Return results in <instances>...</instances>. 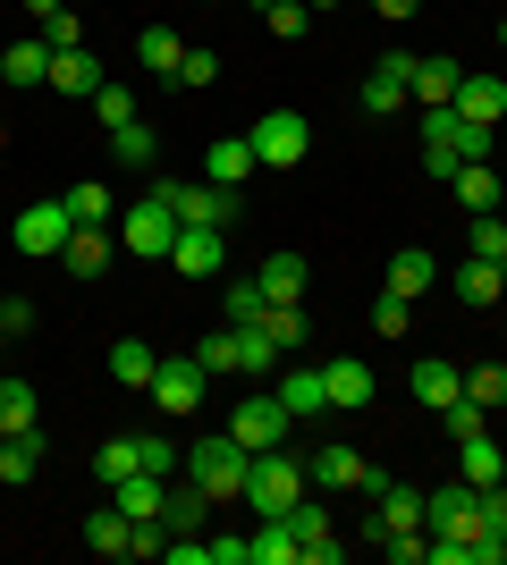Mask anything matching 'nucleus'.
I'll return each instance as SVG.
<instances>
[{"instance_id": "31", "label": "nucleus", "mask_w": 507, "mask_h": 565, "mask_svg": "<svg viewBox=\"0 0 507 565\" xmlns=\"http://www.w3.org/2000/svg\"><path fill=\"white\" fill-rule=\"evenodd\" d=\"M448 186H457V212H499V194H507L499 178H490V161H465Z\"/></svg>"}, {"instance_id": "51", "label": "nucleus", "mask_w": 507, "mask_h": 565, "mask_svg": "<svg viewBox=\"0 0 507 565\" xmlns=\"http://www.w3.org/2000/svg\"><path fill=\"white\" fill-rule=\"evenodd\" d=\"M440 423H448V439H474V430H483V405L457 397V405H440Z\"/></svg>"}, {"instance_id": "7", "label": "nucleus", "mask_w": 507, "mask_h": 565, "mask_svg": "<svg viewBox=\"0 0 507 565\" xmlns=\"http://www.w3.org/2000/svg\"><path fill=\"white\" fill-rule=\"evenodd\" d=\"M169 236H178V212H169L161 194H145V203H127V220H119V245H127V254H145V262H169Z\"/></svg>"}, {"instance_id": "59", "label": "nucleus", "mask_w": 507, "mask_h": 565, "mask_svg": "<svg viewBox=\"0 0 507 565\" xmlns=\"http://www.w3.org/2000/svg\"><path fill=\"white\" fill-rule=\"evenodd\" d=\"M60 9H76V0H60Z\"/></svg>"}, {"instance_id": "16", "label": "nucleus", "mask_w": 507, "mask_h": 565, "mask_svg": "<svg viewBox=\"0 0 507 565\" xmlns=\"http://www.w3.org/2000/svg\"><path fill=\"white\" fill-rule=\"evenodd\" d=\"M288 523H296V548H305V565H338V557H347V541L330 532V515H321L314 498H296Z\"/></svg>"}, {"instance_id": "12", "label": "nucleus", "mask_w": 507, "mask_h": 565, "mask_svg": "<svg viewBox=\"0 0 507 565\" xmlns=\"http://www.w3.org/2000/svg\"><path fill=\"white\" fill-rule=\"evenodd\" d=\"M457 118H474V127H499L507 118V76H483V68H465L457 76V102H448Z\"/></svg>"}, {"instance_id": "19", "label": "nucleus", "mask_w": 507, "mask_h": 565, "mask_svg": "<svg viewBox=\"0 0 507 565\" xmlns=\"http://www.w3.org/2000/svg\"><path fill=\"white\" fill-rule=\"evenodd\" d=\"M305 481H321V490H363V456L347 448V439H330V448L305 456Z\"/></svg>"}, {"instance_id": "25", "label": "nucleus", "mask_w": 507, "mask_h": 565, "mask_svg": "<svg viewBox=\"0 0 507 565\" xmlns=\"http://www.w3.org/2000/svg\"><path fill=\"white\" fill-rule=\"evenodd\" d=\"M60 203H68V220H76V228H110V220H119V194L102 186V178H85V186H68V194H60Z\"/></svg>"}, {"instance_id": "30", "label": "nucleus", "mask_w": 507, "mask_h": 565, "mask_svg": "<svg viewBox=\"0 0 507 565\" xmlns=\"http://www.w3.org/2000/svg\"><path fill=\"white\" fill-rule=\"evenodd\" d=\"M432 279H440V262L423 254V245H406V254H389V296H406V305H414V296H423Z\"/></svg>"}, {"instance_id": "17", "label": "nucleus", "mask_w": 507, "mask_h": 565, "mask_svg": "<svg viewBox=\"0 0 507 565\" xmlns=\"http://www.w3.org/2000/svg\"><path fill=\"white\" fill-rule=\"evenodd\" d=\"M279 405H288V423H305V414H330V380H321V363H296V372H279Z\"/></svg>"}, {"instance_id": "11", "label": "nucleus", "mask_w": 507, "mask_h": 565, "mask_svg": "<svg viewBox=\"0 0 507 565\" xmlns=\"http://www.w3.org/2000/svg\"><path fill=\"white\" fill-rule=\"evenodd\" d=\"M220 262H229V228H194V220H178V236H169V270L212 279Z\"/></svg>"}, {"instance_id": "47", "label": "nucleus", "mask_w": 507, "mask_h": 565, "mask_svg": "<svg viewBox=\"0 0 507 565\" xmlns=\"http://www.w3.org/2000/svg\"><path fill=\"white\" fill-rule=\"evenodd\" d=\"M94 118H102V127H127V118H136V94L102 76V94H94Z\"/></svg>"}, {"instance_id": "9", "label": "nucleus", "mask_w": 507, "mask_h": 565, "mask_svg": "<svg viewBox=\"0 0 507 565\" xmlns=\"http://www.w3.org/2000/svg\"><path fill=\"white\" fill-rule=\"evenodd\" d=\"M9 236H18V254H34V262H60V245L76 236V220H68V203H25Z\"/></svg>"}, {"instance_id": "54", "label": "nucleus", "mask_w": 507, "mask_h": 565, "mask_svg": "<svg viewBox=\"0 0 507 565\" xmlns=\"http://www.w3.org/2000/svg\"><path fill=\"white\" fill-rule=\"evenodd\" d=\"M372 9H381V18H389V25H406V18H414V9H423V0H372Z\"/></svg>"}, {"instance_id": "56", "label": "nucleus", "mask_w": 507, "mask_h": 565, "mask_svg": "<svg viewBox=\"0 0 507 565\" xmlns=\"http://www.w3.org/2000/svg\"><path fill=\"white\" fill-rule=\"evenodd\" d=\"M305 9H338V0H305Z\"/></svg>"}, {"instance_id": "52", "label": "nucleus", "mask_w": 507, "mask_h": 565, "mask_svg": "<svg viewBox=\"0 0 507 565\" xmlns=\"http://www.w3.org/2000/svg\"><path fill=\"white\" fill-rule=\"evenodd\" d=\"M34 330V305H25V296H0V338H25Z\"/></svg>"}, {"instance_id": "41", "label": "nucleus", "mask_w": 507, "mask_h": 565, "mask_svg": "<svg viewBox=\"0 0 507 565\" xmlns=\"http://www.w3.org/2000/svg\"><path fill=\"white\" fill-rule=\"evenodd\" d=\"M372 548H381L389 565H432V532H423V523H414V532H381Z\"/></svg>"}, {"instance_id": "23", "label": "nucleus", "mask_w": 507, "mask_h": 565, "mask_svg": "<svg viewBox=\"0 0 507 565\" xmlns=\"http://www.w3.org/2000/svg\"><path fill=\"white\" fill-rule=\"evenodd\" d=\"M43 456H51V439H43V430H18V439L0 448V481H9V490H25V481L43 472Z\"/></svg>"}, {"instance_id": "6", "label": "nucleus", "mask_w": 507, "mask_h": 565, "mask_svg": "<svg viewBox=\"0 0 507 565\" xmlns=\"http://www.w3.org/2000/svg\"><path fill=\"white\" fill-rule=\"evenodd\" d=\"M203 388H212V372L194 363V354H161V372H152V414H194L203 405Z\"/></svg>"}, {"instance_id": "4", "label": "nucleus", "mask_w": 507, "mask_h": 565, "mask_svg": "<svg viewBox=\"0 0 507 565\" xmlns=\"http://www.w3.org/2000/svg\"><path fill=\"white\" fill-rule=\"evenodd\" d=\"M229 439H237L245 456L279 448V439H288V405H279V388L263 397V380H254V397H245V405H229Z\"/></svg>"}, {"instance_id": "29", "label": "nucleus", "mask_w": 507, "mask_h": 565, "mask_svg": "<svg viewBox=\"0 0 507 565\" xmlns=\"http://www.w3.org/2000/svg\"><path fill=\"white\" fill-rule=\"evenodd\" d=\"M414 397H423V405H457L465 372H457V363H440V354H423V363H414Z\"/></svg>"}, {"instance_id": "37", "label": "nucleus", "mask_w": 507, "mask_h": 565, "mask_svg": "<svg viewBox=\"0 0 507 565\" xmlns=\"http://www.w3.org/2000/svg\"><path fill=\"white\" fill-rule=\"evenodd\" d=\"M127 532H136V523H127L119 507H102V515L85 523V548H94V557H127Z\"/></svg>"}, {"instance_id": "18", "label": "nucleus", "mask_w": 507, "mask_h": 565, "mask_svg": "<svg viewBox=\"0 0 507 565\" xmlns=\"http://www.w3.org/2000/svg\"><path fill=\"white\" fill-rule=\"evenodd\" d=\"M499 296H507V270H499V262H483V254H465L457 262V305L465 312H490Z\"/></svg>"}, {"instance_id": "35", "label": "nucleus", "mask_w": 507, "mask_h": 565, "mask_svg": "<svg viewBox=\"0 0 507 565\" xmlns=\"http://www.w3.org/2000/svg\"><path fill=\"white\" fill-rule=\"evenodd\" d=\"M220 305H229V330H254V321L271 312V296H263V279H229V296H220Z\"/></svg>"}, {"instance_id": "1", "label": "nucleus", "mask_w": 507, "mask_h": 565, "mask_svg": "<svg viewBox=\"0 0 507 565\" xmlns=\"http://www.w3.org/2000/svg\"><path fill=\"white\" fill-rule=\"evenodd\" d=\"M490 143H499V127H474L457 110H423V169L432 178H457L465 161H490Z\"/></svg>"}, {"instance_id": "53", "label": "nucleus", "mask_w": 507, "mask_h": 565, "mask_svg": "<svg viewBox=\"0 0 507 565\" xmlns=\"http://www.w3.org/2000/svg\"><path fill=\"white\" fill-rule=\"evenodd\" d=\"M483 532H499V541H507V490H499V481L483 490Z\"/></svg>"}, {"instance_id": "15", "label": "nucleus", "mask_w": 507, "mask_h": 565, "mask_svg": "<svg viewBox=\"0 0 507 565\" xmlns=\"http://www.w3.org/2000/svg\"><path fill=\"white\" fill-rule=\"evenodd\" d=\"M254 169H263V161H254V136H212V143H203V178H212V186L237 194Z\"/></svg>"}, {"instance_id": "43", "label": "nucleus", "mask_w": 507, "mask_h": 565, "mask_svg": "<svg viewBox=\"0 0 507 565\" xmlns=\"http://www.w3.org/2000/svg\"><path fill=\"white\" fill-rule=\"evenodd\" d=\"M465 397L483 405V414H490V405H507V363H483V372H465Z\"/></svg>"}, {"instance_id": "33", "label": "nucleus", "mask_w": 507, "mask_h": 565, "mask_svg": "<svg viewBox=\"0 0 507 565\" xmlns=\"http://www.w3.org/2000/svg\"><path fill=\"white\" fill-rule=\"evenodd\" d=\"M499 448H490V430H474V439H457V481H474V490H490L499 481Z\"/></svg>"}, {"instance_id": "58", "label": "nucleus", "mask_w": 507, "mask_h": 565, "mask_svg": "<svg viewBox=\"0 0 507 565\" xmlns=\"http://www.w3.org/2000/svg\"><path fill=\"white\" fill-rule=\"evenodd\" d=\"M0 448H9V430H0Z\"/></svg>"}, {"instance_id": "40", "label": "nucleus", "mask_w": 507, "mask_h": 565, "mask_svg": "<svg viewBox=\"0 0 507 565\" xmlns=\"http://www.w3.org/2000/svg\"><path fill=\"white\" fill-rule=\"evenodd\" d=\"M254 330H263L279 354H288V347H305V305H271L263 321H254Z\"/></svg>"}, {"instance_id": "49", "label": "nucleus", "mask_w": 507, "mask_h": 565, "mask_svg": "<svg viewBox=\"0 0 507 565\" xmlns=\"http://www.w3.org/2000/svg\"><path fill=\"white\" fill-rule=\"evenodd\" d=\"M43 43H51V51H76V43H85V25H76V9H51V18H43Z\"/></svg>"}, {"instance_id": "57", "label": "nucleus", "mask_w": 507, "mask_h": 565, "mask_svg": "<svg viewBox=\"0 0 507 565\" xmlns=\"http://www.w3.org/2000/svg\"><path fill=\"white\" fill-rule=\"evenodd\" d=\"M499 220H507V194H499Z\"/></svg>"}, {"instance_id": "61", "label": "nucleus", "mask_w": 507, "mask_h": 565, "mask_svg": "<svg viewBox=\"0 0 507 565\" xmlns=\"http://www.w3.org/2000/svg\"><path fill=\"white\" fill-rule=\"evenodd\" d=\"M499 347H507V330H499Z\"/></svg>"}, {"instance_id": "8", "label": "nucleus", "mask_w": 507, "mask_h": 565, "mask_svg": "<svg viewBox=\"0 0 507 565\" xmlns=\"http://www.w3.org/2000/svg\"><path fill=\"white\" fill-rule=\"evenodd\" d=\"M152 194H161L178 220H194V228H229V220H237V194L212 186V178H203V186H178V178H161Z\"/></svg>"}, {"instance_id": "44", "label": "nucleus", "mask_w": 507, "mask_h": 565, "mask_svg": "<svg viewBox=\"0 0 507 565\" xmlns=\"http://www.w3.org/2000/svg\"><path fill=\"white\" fill-rule=\"evenodd\" d=\"M263 25L279 34V43H296V34L314 25V9H305V0H271V9H263Z\"/></svg>"}, {"instance_id": "13", "label": "nucleus", "mask_w": 507, "mask_h": 565, "mask_svg": "<svg viewBox=\"0 0 507 565\" xmlns=\"http://www.w3.org/2000/svg\"><path fill=\"white\" fill-rule=\"evenodd\" d=\"M363 110H372V118H398V110H406V102H414V85H406V51H389V60H381V68H372V76H363Z\"/></svg>"}, {"instance_id": "42", "label": "nucleus", "mask_w": 507, "mask_h": 565, "mask_svg": "<svg viewBox=\"0 0 507 565\" xmlns=\"http://www.w3.org/2000/svg\"><path fill=\"white\" fill-rule=\"evenodd\" d=\"M187 354H194V363H203L212 380H220V372H237V330H220V338H194Z\"/></svg>"}, {"instance_id": "21", "label": "nucleus", "mask_w": 507, "mask_h": 565, "mask_svg": "<svg viewBox=\"0 0 507 565\" xmlns=\"http://www.w3.org/2000/svg\"><path fill=\"white\" fill-rule=\"evenodd\" d=\"M457 60H406V85H414V102H423V110H448V102H457Z\"/></svg>"}, {"instance_id": "2", "label": "nucleus", "mask_w": 507, "mask_h": 565, "mask_svg": "<svg viewBox=\"0 0 507 565\" xmlns=\"http://www.w3.org/2000/svg\"><path fill=\"white\" fill-rule=\"evenodd\" d=\"M305 490H314V481H305V456H288V439L263 448V456H254V472H245V507H254V515H288Z\"/></svg>"}, {"instance_id": "39", "label": "nucleus", "mask_w": 507, "mask_h": 565, "mask_svg": "<svg viewBox=\"0 0 507 565\" xmlns=\"http://www.w3.org/2000/svg\"><path fill=\"white\" fill-rule=\"evenodd\" d=\"M0 430H9V439H18V430H43V423H34V388H25V380H0Z\"/></svg>"}, {"instance_id": "27", "label": "nucleus", "mask_w": 507, "mask_h": 565, "mask_svg": "<svg viewBox=\"0 0 507 565\" xmlns=\"http://www.w3.org/2000/svg\"><path fill=\"white\" fill-rule=\"evenodd\" d=\"M127 472H145V439H136V430H119V439H102V448H94V481L119 490Z\"/></svg>"}, {"instance_id": "60", "label": "nucleus", "mask_w": 507, "mask_h": 565, "mask_svg": "<svg viewBox=\"0 0 507 565\" xmlns=\"http://www.w3.org/2000/svg\"><path fill=\"white\" fill-rule=\"evenodd\" d=\"M499 43H507V25H499Z\"/></svg>"}, {"instance_id": "3", "label": "nucleus", "mask_w": 507, "mask_h": 565, "mask_svg": "<svg viewBox=\"0 0 507 565\" xmlns=\"http://www.w3.org/2000/svg\"><path fill=\"white\" fill-rule=\"evenodd\" d=\"M178 472H187V481H203L212 498H245V472H254V456H245L229 430H212V439H194V448L178 456Z\"/></svg>"}, {"instance_id": "28", "label": "nucleus", "mask_w": 507, "mask_h": 565, "mask_svg": "<svg viewBox=\"0 0 507 565\" xmlns=\"http://www.w3.org/2000/svg\"><path fill=\"white\" fill-rule=\"evenodd\" d=\"M254 279H263V296H271V305H305V254H271L263 270H254Z\"/></svg>"}, {"instance_id": "14", "label": "nucleus", "mask_w": 507, "mask_h": 565, "mask_svg": "<svg viewBox=\"0 0 507 565\" xmlns=\"http://www.w3.org/2000/svg\"><path fill=\"white\" fill-rule=\"evenodd\" d=\"M321 380H330V414H356V405H372V388H381L363 354H330V363H321Z\"/></svg>"}, {"instance_id": "10", "label": "nucleus", "mask_w": 507, "mask_h": 565, "mask_svg": "<svg viewBox=\"0 0 507 565\" xmlns=\"http://www.w3.org/2000/svg\"><path fill=\"white\" fill-rule=\"evenodd\" d=\"M423 532H457V541H474V532H483V490H474V481L432 490V498H423Z\"/></svg>"}, {"instance_id": "26", "label": "nucleus", "mask_w": 507, "mask_h": 565, "mask_svg": "<svg viewBox=\"0 0 507 565\" xmlns=\"http://www.w3.org/2000/svg\"><path fill=\"white\" fill-rule=\"evenodd\" d=\"M60 262H68V279H102L110 270V228H76L60 245Z\"/></svg>"}, {"instance_id": "22", "label": "nucleus", "mask_w": 507, "mask_h": 565, "mask_svg": "<svg viewBox=\"0 0 507 565\" xmlns=\"http://www.w3.org/2000/svg\"><path fill=\"white\" fill-rule=\"evenodd\" d=\"M254 565H305V548H296V523L288 515H254Z\"/></svg>"}, {"instance_id": "36", "label": "nucleus", "mask_w": 507, "mask_h": 565, "mask_svg": "<svg viewBox=\"0 0 507 565\" xmlns=\"http://www.w3.org/2000/svg\"><path fill=\"white\" fill-rule=\"evenodd\" d=\"M110 152H119V169H152V152H161V143H152L145 118H127V127H110Z\"/></svg>"}, {"instance_id": "32", "label": "nucleus", "mask_w": 507, "mask_h": 565, "mask_svg": "<svg viewBox=\"0 0 507 565\" xmlns=\"http://www.w3.org/2000/svg\"><path fill=\"white\" fill-rule=\"evenodd\" d=\"M152 372H161V354H152L145 338H119V347H110V380H119V388H152Z\"/></svg>"}, {"instance_id": "55", "label": "nucleus", "mask_w": 507, "mask_h": 565, "mask_svg": "<svg viewBox=\"0 0 507 565\" xmlns=\"http://www.w3.org/2000/svg\"><path fill=\"white\" fill-rule=\"evenodd\" d=\"M25 9H34V18H51V9H60V0H25Z\"/></svg>"}, {"instance_id": "24", "label": "nucleus", "mask_w": 507, "mask_h": 565, "mask_svg": "<svg viewBox=\"0 0 507 565\" xmlns=\"http://www.w3.org/2000/svg\"><path fill=\"white\" fill-rule=\"evenodd\" d=\"M0 76H9V85H51V43H43V34L9 43V51H0Z\"/></svg>"}, {"instance_id": "38", "label": "nucleus", "mask_w": 507, "mask_h": 565, "mask_svg": "<svg viewBox=\"0 0 507 565\" xmlns=\"http://www.w3.org/2000/svg\"><path fill=\"white\" fill-rule=\"evenodd\" d=\"M237 372L245 380H279V347L263 330H237Z\"/></svg>"}, {"instance_id": "5", "label": "nucleus", "mask_w": 507, "mask_h": 565, "mask_svg": "<svg viewBox=\"0 0 507 565\" xmlns=\"http://www.w3.org/2000/svg\"><path fill=\"white\" fill-rule=\"evenodd\" d=\"M305 152H314L305 110H263V118H254V161H263V169H296Z\"/></svg>"}, {"instance_id": "50", "label": "nucleus", "mask_w": 507, "mask_h": 565, "mask_svg": "<svg viewBox=\"0 0 507 565\" xmlns=\"http://www.w3.org/2000/svg\"><path fill=\"white\" fill-rule=\"evenodd\" d=\"M145 439V472H161V481H178V448H169L161 430H136Z\"/></svg>"}, {"instance_id": "46", "label": "nucleus", "mask_w": 507, "mask_h": 565, "mask_svg": "<svg viewBox=\"0 0 507 565\" xmlns=\"http://www.w3.org/2000/svg\"><path fill=\"white\" fill-rule=\"evenodd\" d=\"M372 330H381V338H406V330H414V305L381 287V305H372Z\"/></svg>"}, {"instance_id": "45", "label": "nucleus", "mask_w": 507, "mask_h": 565, "mask_svg": "<svg viewBox=\"0 0 507 565\" xmlns=\"http://www.w3.org/2000/svg\"><path fill=\"white\" fill-rule=\"evenodd\" d=\"M474 254L507 270V220H499V212H474Z\"/></svg>"}, {"instance_id": "34", "label": "nucleus", "mask_w": 507, "mask_h": 565, "mask_svg": "<svg viewBox=\"0 0 507 565\" xmlns=\"http://www.w3.org/2000/svg\"><path fill=\"white\" fill-rule=\"evenodd\" d=\"M136 60H145L152 76H178V60H187V43H178L169 25H145V34H136Z\"/></svg>"}, {"instance_id": "20", "label": "nucleus", "mask_w": 507, "mask_h": 565, "mask_svg": "<svg viewBox=\"0 0 507 565\" xmlns=\"http://www.w3.org/2000/svg\"><path fill=\"white\" fill-rule=\"evenodd\" d=\"M51 94H76V102H94L102 94V60L85 43L76 51H51Z\"/></svg>"}, {"instance_id": "48", "label": "nucleus", "mask_w": 507, "mask_h": 565, "mask_svg": "<svg viewBox=\"0 0 507 565\" xmlns=\"http://www.w3.org/2000/svg\"><path fill=\"white\" fill-rule=\"evenodd\" d=\"M212 76H220V60H212L203 43H187V60H178V76H169V85H187V94H194V85H212Z\"/></svg>"}]
</instances>
